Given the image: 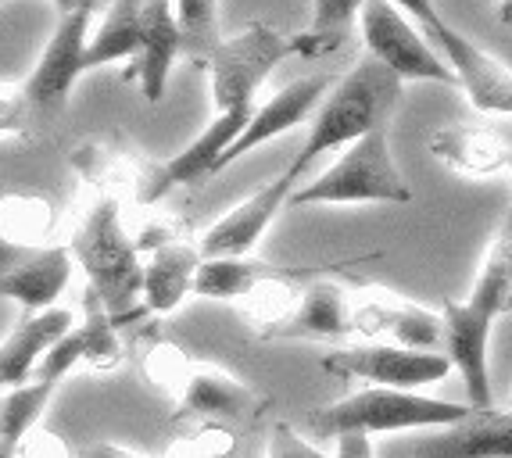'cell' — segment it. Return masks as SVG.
<instances>
[{"label": "cell", "instance_id": "5bb4252c", "mask_svg": "<svg viewBox=\"0 0 512 458\" xmlns=\"http://www.w3.org/2000/svg\"><path fill=\"white\" fill-rule=\"evenodd\" d=\"M294 190H298V176L287 169L273 183H265L262 190H255L244 204H237L230 215H222L205 237H201L205 262H215V258H248V251L262 240L265 229H269V222L291 204Z\"/></svg>", "mask_w": 512, "mask_h": 458}, {"label": "cell", "instance_id": "f546056e", "mask_svg": "<svg viewBox=\"0 0 512 458\" xmlns=\"http://www.w3.org/2000/svg\"><path fill=\"white\" fill-rule=\"evenodd\" d=\"M194 373H197V365L190 362V355L180 348V344H172V340H154L151 348H147L144 376L154 391L183 398V391H187V383L194 380Z\"/></svg>", "mask_w": 512, "mask_h": 458}, {"label": "cell", "instance_id": "d6a6232c", "mask_svg": "<svg viewBox=\"0 0 512 458\" xmlns=\"http://www.w3.org/2000/svg\"><path fill=\"white\" fill-rule=\"evenodd\" d=\"M337 458H373L369 433H344V437H337Z\"/></svg>", "mask_w": 512, "mask_h": 458}, {"label": "cell", "instance_id": "cb8c5ba5", "mask_svg": "<svg viewBox=\"0 0 512 458\" xmlns=\"http://www.w3.org/2000/svg\"><path fill=\"white\" fill-rule=\"evenodd\" d=\"M430 154L466 176H495L509 169L512 144L480 126H441L430 133Z\"/></svg>", "mask_w": 512, "mask_h": 458}, {"label": "cell", "instance_id": "4dcf8cb0", "mask_svg": "<svg viewBox=\"0 0 512 458\" xmlns=\"http://www.w3.org/2000/svg\"><path fill=\"white\" fill-rule=\"evenodd\" d=\"M265 458H337L326 451L312 448V441H305L291 423H276L265 444Z\"/></svg>", "mask_w": 512, "mask_h": 458}, {"label": "cell", "instance_id": "8992f818", "mask_svg": "<svg viewBox=\"0 0 512 458\" xmlns=\"http://www.w3.org/2000/svg\"><path fill=\"white\" fill-rule=\"evenodd\" d=\"M362 40L376 61H384L398 79H427L441 86H462L455 68L437 54L419 29L409 22L402 4H387V0H369L362 4L359 15Z\"/></svg>", "mask_w": 512, "mask_h": 458}, {"label": "cell", "instance_id": "7402d4cb", "mask_svg": "<svg viewBox=\"0 0 512 458\" xmlns=\"http://www.w3.org/2000/svg\"><path fill=\"white\" fill-rule=\"evenodd\" d=\"M348 340L355 337V305L341 290V283L319 280L301 290V301L294 315L269 340Z\"/></svg>", "mask_w": 512, "mask_h": 458}, {"label": "cell", "instance_id": "5b68a950", "mask_svg": "<svg viewBox=\"0 0 512 458\" xmlns=\"http://www.w3.org/2000/svg\"><path fill=\"white\" fill-rule=\"evenodd\" d=\"M409 204L412 187L402 176L398 162L391 154V140L387 129L362 136L359 144H351L348 151L330 165L319 179H312L308 187H298L291 194L287 208H305V204Z\"/></svg>", "mask_w": 512, "mask_h": 458}, {"label": "cell", "instance_id": "9c48e42d", "mask_svg": "<svg viewBox=\"0 0 512 458\" xmlns=\"http://www.w3.org/2000/svg\"><path fill=\"white\" fill-rule=\"evenodd\" d=\"M405 15L419 18L423 29L430 33V40L441 47L444 61L455 68V76H459L462 90L470 94L473 108L480 111H509L512 115V72L495 61L484 47L470 40V36H462L455 26H448L437 11V4H423V0H409L402 4Z\"/></svg>", "mask_w": 512, "mask_h": 458}, {"label": "cell", "instance_id": "d4e9b609", "mask_svg": "<svg viewBox=\"0 0 512 458\" xmlns=\"http://www.w3.org/2000/svg\"><path fill=\"white\" fill-rule=\"evenodd\" d=\"M147 43L144 4L137 0H119L104 11V22L97 26V36L86 47V72L90 68L111 65L122 58H140Z\"/></svg>", "mask_w": 512, "mask_h": 458}, {"label": "cell", "instance_id": "1f68e13d", "mask_svg": "<svg viewBox=\"0 0 512 458\" xmlns=\"http://www.w3.org/2000/svg\"><path fill=\"white\" fill-rule=\"evenodd\" d=\"M15 458H72V451H69V444H65V437H61V433L36 426L26 441L18 444Z\"/></svg>", "mask_w": 512, "mask_h": 458}, {"label": "cell", "instance_id": "836d02e7", "mask_svg": "<svg viewBox=\"0 0 512 458\" xmlns=\"http://www.w3.org/2000/svg\"><path fill=\"white\" fill-rule=\"evenodd\" d=\"M86 458H133V455L122 451V448H115V444H94Z\"/></svg>", "mask_w": 512, "mask_h": 458}, {"label": "cell", "instance_id": "2e32d148", "mask_svg": "<svg viewBox=\"0 0 512 458\" xmlns=\"http://www.w3.org/2000/svg\"><path fill=\"white\" fill-rule=\"evenodd\" d=\"M269 401L258 391H251L248 383L233 380L230 373H219L212 365H197L194 380L187 383V391L176 408V423H212V426H251L262 416Z\"/></svg>", "mask_w": 512, "mask_h": 458}, {"label": "cell", "instance_id": "f1b7e54d", "mask_svg": "<svg viewBox=\"0 0 512 458\" xmlns=\"http://www.w3.org/2000/svg\"><path fill=\"white\" fill-rule=\"evenodd\" d=\"M51 226H54V212L43 197H22V194L4 197V244L47 247L43 237L51 233Z\"/></svg>", "mask_w": 512, "mask_h": 458}, {"label": "cell", "instance_id": "6da1fadb", "mask_svg": "<svg viewBox=\"0 0 512 458\" xmlns=\"http://www.w3.org/2000/svg\"><path fill=\"white\" fill-rule=\"evenodd\" d=\"M505 312H512V208L505 212L495 240L487 247L480 276L466 301H444V344L459 369L462 387L473 408H491V373H487V340Z\"/></svg>", "mask_w": 512, "mask_h": 458}, {"label": "cell", "instance_id": "ba28073f", "mask_svg": "<svg viewBox=\"0 0 512 458\" xmlns=\"http://www.w3.org/2000/svg\"><path fill=\"white\" fill-rule=\"evenodd\" d=\"M97 4H83V0H58V26L54 36L43 47L40 61L26 79V97L33 108L40 111H61L72 94V83L86 72V29L94 18Z\"/></svg>", "mask_w": 512, "mask_h": 458}, {"label": "cell", "instance_id": "ac0fdd59", "mask_svg": "<svg viewBox=\"0 0 512 458\" xmlns=\"http://www.w3.org/2000/svg\"><path fill=\"white\" fill-rule=\"evenodd\" d=\"M69 333H72L69 308H47V312L22 319V323L8 333L4 348H0V383H4V391H15V387L33 383L40 362L51 355Z\"/></svg>", "mask_w": 512, "mask_h": 458}, {"label": "cell", "instance_id": "d6986e66", "mask_svg": "<svg viewBox=\"0 0 512 458\" xmlns=\"http://www.w3.org/2000/svg\"><path fill=\"white\" fill-rule=\"evenodd\" d=\"M412 458H512V412L473 408L462 423L419 441Z\"/></svg>", "mask_w": 512, "mask_h": 458}, {"label": "cell", "instance_id": "4316f807", "mask_svg": "<svg viewBox=\"0 0 512 458\" xmlns=\"http://www.w3.org/2000/svg\"><path fill=\"white\" fill-rule=\"evenodd\" d=\"M54 387L58 383L33 380L26 387L4 391V405H0V448H4V458H15L18 444L36 430L43 408L54 398Z\"/></svg>", "mask_w": 512, "mask_h": 458}, {"label": "cell", "instance_id": "7a4b0ae2", "mask_svg": "<svg viewBox=\"0 0 512 458\" xmlns=\"http://www.w3.org/2000/svg\"><path fill=\"white\" fill-rule=\"evenodd\" d=\"M398 101H402V79L394 76L384 61H376L373 54L359 58L351 65L348 76L337 79V86L323 101V108L316 111L312 133H308L305 147H301L298 158L287 169L301 179L319 154L333 151V147L341 144H359L362 136L387 129V119L398 108Z\"/></svg>", "mask_w": 512, "mask_h": 458}, {"label": "cell", "instance_id": "277c9868", "mask_svg": "<svg viewBox=\"0 0 512 458\" xmlns=\"http://www.w3.org/2000/svg\"><path fill=\"white\" fill-rule=\"evenodd\" d=\"M473 405L444 398H423L416 391L366 387L326 408L308 412V426L316 437H344V433H391L412 426H455L470 416Z\"/></svg>", "mask_w": 512, "mask_h": 458}, {"label": "cell", "instance_id": "484cf974", "mask_svg": "<svg viewBox=\"0 0 512 458\" xmlns=\"http://www.w3.org/2000/svg\"><path fill=\"white\" fill-rule=\"evenodd\" d=\"M312 26L305 33L291 36V51L301 58H323L348 47L351 29L359 26L362 4H351V0H319L312 4Z\"/></svg>", "mask_w": 512, "mask_h": 458}, {"label": "cell", "instance_id": "9a60e30c", "mask_svg": "<svg viewBox=\"0 0 512 458\" xmlns=\"http://www.w3.org/2000/svg\"><path fill=\"white\" fill-rule=\"evenodd\" d=\"M119 358H122V340L119 330H115V319H111V312L104 308L101 297L86 287L83 323L72 326L69 337L43 358L40 369H36V380L61 383L76 365H86V369H115Z\"/></svg>", "mask_w": 512, "mask_h": 458}, {"label": "cell", "instance_id": "7c38bea8", "mask_svg": "<svg viewBox=\"0 0 512 458\" xmlns=\"http://www.w3.org/2000/svg\"><path fill=\"white\" fill-rule=\"evenodd\" d=\"M258 108H237V111H222L205 126V133L197 136L194 144L183 147L176 158L162 165H151L144 172V183H140V201L154 204L162 201L169 190L176 187H194V183H205L208 176H215L222 154L230 151L240 140V133L248 129V122L255 119Z\"/></svg>", "mask_w": 512, "mask_h": 458}, {"label": "cell", "instance_id": "ffe728a7", "mask_svg": "<svg viewBox=\"0 0 512 458\" xmlns=\"http://www.w3.org/2000/svg\"><path fill=\"white\" fill-rule=\"evenodd\" d=\"M355 333L359 337H391L398 348L430 351L437 340H444V319L412 301H394V297H369L355 305Z\"/></svg>", "mask_w": 512, "mask_h": 458}, {"label": "cell", "instance_id": "4fadbf2b", "mask_svg": "<svg viewBox=\"0 0 512 458\" xmlns=\"http://www.w3.org/2000/svg\"><path fill=\"white\" fill-rule=\"evenodd\" d=\"M69 276V247H0V294L36 315L54 308V297L65 290Z\"/></svg>", "mask_w": 512, "mask_h": 458}, {"label": "cell", "instance_id": "e0dca14e", "mask_svg": "<svg viewBox=\"0 0 512 458\" xmlns=\"http://www.w3.org/2000/svg\"><path fill=\"white\" fill-rule=\"evenodd\" d=\"M333 86H337L333 76H305V79H294L291 86H283L280 94L269 97V101L255 111V119L248 122L244 133H240L237 144L222 154V162L215 172H222L226 165H233L248 151H255V147L265 144V140H273V136H280V133H291L294 126L312 119V111L323 108V101L330 97Z\"/></svg>", "mask_w": 512, "mask_h": 458}, {"label": "cell", "instance_id": "52a82bcc", "mask_svg": "<svg viewBox=\"0 0 512 458\" xmlns=\"http://www.w3.org/2000/svg\"><path fill=\"white\" fill-rule=\"evenodd\" d=\"M287 54H294L291 36H280L276 29L262 26V22H251L244 33L230 36L212 58V65H208L215 111L222 115V111L255 108L258 86L269 79V72Z\"/></svg>", "mask_w": 512, "mask_h": 458}, {"label": "cell", "instance_id": "83f0119b", "mask_svg": "<svg viewBox=\"0 0 512 458\" xmlns=\"http://www.w3.org/2000/svg\"><path fill=\"white\" fill-rule=\"evenodd\" d=\"M176 22H180V54L190 58L197 68H208L219 54V4L212 0H183L176 4Z\"/></svg>", "mask_w": 512, "mask_h": 458}, {"label": "cell", "instance_id": "603a6c76", "mask_svg": "<svg viewBox=\"0 0 512 458\" xmlns=\"http://www.w3.org/2000/svg\"><path fill=\"white\" fill-rule=\"evenodd\" d=\"M144 22H147V43L144 54L137 58L129 76L140 79L144 101L158 104L165 97L169 72L180 58V22H176V4L165 0H144Z\"/></svg>", "mask_w": 512, "mask_h": 458}, {"label": "cell", "instance_id": "8fae6325", "mask_svg": "<svg viewBox=\"0 0 512 458\" xmlns=\"http://www.w3.org/2000/svg\"><path fill=\"white\" fill-rule=\"evenodd\" d=\"M330 376L341 380H366L369 387H391V391H419L452 373V358L434 351H412L398 344H359L341 348L319 362Z\"/></svg>", "mask_w": 512, "mask_h": 458}, {"label": "cell", "instance_id": "30bf717a", "mask_svg": "<svg viewBox=\"0 0 512 458\" xmlns=\"http://www.w3.org/2000/svg\"><path fill=\"white\" fill-rule=\"evenodd\" d=\"M373 262V255H359L351 262H326V265H276L265 258H215L205 262L194 280V297H212V301H244L262 287H312L319 280L348 276L359 262Z\"/></svg>", "mask_w": 512, "mask_h": 458}, {"label": "cell", "instance_id": "e575fe53", "mask_svg": "<svg viewBox=\"0 0 512 458\" xmlns=\"http://www.w3.org/2000/svg\"><path fill=\"white\" fill-rule=\"evenodd\" d=\"M509 172H512V154H509Z\"/></svg>", "mask_w": 512, "mask_h": 458}, {"label": "cell", "instance_id": "3957f363", "mask_svg": "<svg viewBox=\"0 0 512 458\" xmlns=\"http://www.w3.org/2000/svg\"><path fill=\"white\" fill-rule=\"evenodd\" d=\"M72 258L83 265L86 287L94 290L115 323H126L144 297V262L137 240L122 226L119 197H101L72 233Z\"/></svg>", "mask_w": 512, "mask_h": 458}, {"label": "cell", "instance_id": "44dd1931", "mask_svg": "<svg viewBox=\"0 0 512 458\" xmlns=\"http://www.w3.org/2000/svg\"><path fill=\"white\" fill-rule=\"evenodd\" d=\"M205 265L201 244L190 240H169L151 251L144 262V308L147 312H176L194 294L197 272Z\"/></svg>", "mask_w": 512, "mask_h": 458}]
</instances>
